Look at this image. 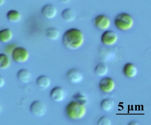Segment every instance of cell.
Masks as SVG:
<instances>
[{
	"label": "cell",
	"instance_id": "1",
	"mask_svg": "<svg viewBox=\"0 0 151 125\" xmlns=\"http://www.w3.org/2000/svg\"><path fill=\"white\" fill-rule=\"evenodd\" d=\"M84 41V35L77 28H74L68 30L63 36V43L69 49H78L82 46Z\"/></svg>",
	"mask_w": 151,
	"mask_h": 125
},
{
	"label": "cell",
	"instance_id": "2",
	"mask_svg": "<svg viewBox=\"0 0 151 125\" xmlns=\"http://www.w3.org/2000/svg\"><path fill=\"white\" fill-rule=\"evenodd\" d=\"M86 112L85 105H82L75 101L68 104L65 109L67 116L72 120L82 119L85 116Z\"/></svg>",
	"mask_w": 151,
	"mask_h": 125
},
{
	"label": "cell",
	"instance_id": "3",
	"mask_svg": "<svg viewBox=\"0 0 151 125\" xmlns=\"http://www.w3.org/2000/svg\"><path fill=\"white\" fill-rule=\"evenodd\" d=\"M114 24L115 27L120 31H128L134 26V19L128 13H122L115 17Z\"/></svg>",
	"mask_w": 151,
	"mask_h": 125
},
{
	"label": "cell",
	"instance_id": "4",
	"mask_svg": "<svg viewBox=\"0 0 151 125\" xmlns=\"http://www.w3.org/2000/svg\"><path fill=\"white\" fill-rule=\"evenodd\" d=\"M12 59L18 64H24L29 60L30 54L26 48L17 46L12 52Z\"/></svg>",
	"mask_w": 151,
	"mask_h": 125
},
{
	"label": "cell",
	"instance_id": "5",
	"mask_svg": "<svg viewBox=\"0 0 151 125\" xmlns=\"http://www.w3.org/2000/svg\"><path fill=\"white\" fill-rule=\"evenodd\" d=\"M46 105L43 101L37 100L33 101L30 106V111L33 116L36 117H42L47 112Z\"/></svg>",
	"mask_w": 151,
	"mask_h": 125
},
{
	"label": "cell",
	"instance_id": "6",
	"mask_svg": "<svg viewBox=\"0 0 151 125\" xmlns=\"http://www.w3.org/2000/svg\"><path fill=\"white\" fill-rule=\"evenodd\" d=\"M118 41V36L111 30H106L101 37V41L103 45L107 46H113Z\"/></svg>",
	"mask_w": 151,
	"mask_h": 125
},
{
	"label": "cell",
	"instance_id": "7",
	"mask_svg": "<svg viewBox=\"0 0 151 125\" xmlns=\"http://www.w3.org/2000/svg\"><path fill=\"white\" fill-rule=\"evenodd\" d=\"M95 26L99 30L106 31L111 25L110 19L105 15H99L94 19Z\"/></svg>",
	"mask_w": 151,
	"mask_h": 125
},
{
	"label": "cell",
	"instance_id": "8",
	"mask_svg": "<svg viewBox=\"0 0 151 125\" xmlns=\"http://www.w3.org/2000/svg\"><path fill=\"white\" fill-rule=\"evenodd\" d=\"M115 84L113 79L110 77H104L99 82V88L103 93L109 94L115 89Z\"/></svg>",
	"mask_w": 151,
	"mask_h": 125
},
{
	"label": "cell",
	"instance_id": "9",
	"mask_svg": "<svg viewBox=\"0 0 151 125\" xmlns=\"http://www.w3.org/2000/svg\"><path fill=\"white\" fill-rule=\"evenodd\" d=\"M41 14L47 19H52L57 16L58 10L55 6L51 4H47L41 9Z\"/></svg>",
	"mask_w": 151,
	"mask_h": 125
},
{
	"label": "cell",
	"instance_id": "10",
	"mask_svg": "<svg viewBox=\"0 0 151 125\" xmlns=\"http://www.w3.org/2000/svg\"><path fill=\"white\" fill-rule=\"evenodd\" d=\"M50 96L53 101L58 103L61 102L65 99V91L60 86L54 87L50 91Z\"/></svg>",
	"mask_w": 151,
	"mask_h": 125
},
{
	"label": "cell",
	"instance_id": "11",
	"mask_svg": "<svg viewBox=\"0 0 151 125\" xmlns=\"http://www.w3.org/2000/svg\"><path fill=\"white\" fill-rule=\"evenodd\" d=\"M67 77L70 82L73 84H79L82 81L83 76L81 71L76 69H72L67 72Z\"/></svg>",
	"mask_w": 151,
	"mask_h": 125
},
{
	"label": "cell",
	"instance_id": "12",
	"mask_svg": "<svg viewBox=\"0 0 151 125\" xmlns=\"http://www.w3.org/2000/svg\"><path fill=\"white\" fill-rule=\"evenodd\" d=\"M13 37V31L9 28L0 30V42L3 43L10 42Z\"/></svg>",
	"mask_w": 151,
	"mask_h": 125
},
{
	"label": "cell",
	"instance_id": "13",
	"mask_svg": "<svg viewBox=\"0 0 151 125\" xmlns=\"http://www.w3.org/2000/svg\"><path fill=\"white\" fill-rule=\"evenodd\" d=\"M124 73L128 78H134L137 75V69L134 64L127 63L124 66Z\"/></svg>",
	"mask_w": 151,
	"mask_h": 125
},
{
	"label": "cell",
	"instance_id": "14",
	"mask_svg": "<svg viewBox=\"0 0 151 125\" xmlns=\"http://www.w3.org/2000/svg\"><path fill=\"white\" fill-rule=\"evenodd\" d=\"M17 77L19 81L23 84H27L31 81V74L26 69H22L17 72Z\"/></svg>",
	"mask_w": 151,
	"mask_h": 125
},
{
	"label": "cell",
	"instance_id": "15",
	"mask_svg": "<svg viewBox=\"0 0 151 125\" xmlns=\"http://www.w3.org/2000/svg\"><path fill=\"white\" fill-rule=\"evenodd\" d=\"M36 84L40 89L45 90L50 86L51 81L47 76H40L36 79Z\"/></svg>",
	"mask_w": 151,
	"mask_h": 125
},
{
	"label": "cell",
	"instance_id": "16",
	"mask_svg": "<svg viewBox=\"0 0 151 125\" xmlns=\"http://www.w3.org/2000/svg\"><path fill=\"white\" fill-rule=\"evenodd\" d=\"M6 17L8 20L13 23L19 22L22 18V15L20 13L16 10H10L8 11Z\"/></svg>",
	"mask_w": 151,
	"mask_h": 125
},
{
	"label": "cell",
	"instance_id": "17",
	"mask_svg": "<svg viewBox=\"0 0 151 125\" xmlns=\"http://www.w3.org/2000/svg\"><path fill=\"white\" fill-rule=\"evenodd\" d=\"M62 19L68 23L72 22L76 19V13L72 9L66 8L63 11L61 14Z\"/></svg>",
	"mask_w": 151,
	"mask_h": 125
},
{
	"label": "cell",
	"instance_id": "18",
	"mask_svg": "<svg viewBox=\"0 0 151 125\" xmlns=\"http://www.w3.org/2000/svg\"><path fill=\"white\" fill-rule=\"evenodd\" d=\"M94 71L97 76H104L108 73V67L106 64L101 62L96 65Z\"/></svg>",
	"mask_w": 151,
	"mask_h": 125
},
{
	"label": "cell",
	"instance_id": "19",
	"mask_svg": "<svg viewBox=\"0 0 151 125\" xmlns=\"http://www.w3.org/2000/svg\"><path fill=\"white\" fill-rule=\"evenodd\" d=\"M60 31L55 27L48 28L46 30V36L47 37L52 41L58 39L60 37Z\"/></svg>",
	"mask_w": 151,
	"mask_h": 125
},
{
	"label": "cell",
	"instance_id": "20",
	"mask_svg": "<svg viewBox=\"0 0 151 125\" xmlns=\"http://www.w3.org/2000/svg\"><path fill=\"white\" fill-rule=\"evenodd\" d=\"M11 64L9 55L6 53H0V69H8Z\"/></svg>",
	"mask_w": 151,
	"mask_h": 125
},
{
	"label": "cell",
	"instance_id": "21",
	"mask_svg": "<svg viewBox=\"0 0 151 125\" xmlns=\"http://www.w3.org/2000/svg\"><path fill=\"white\" fill-rule=\"evenodd\" d=\"M114 105V101L110 99H104L101 101L100 106L102 109L104 111H110Z\"/></svg>",
	"mask_w": 151,
	"mask_h": 125
},
{
	"label": "cell",
	"instance_id": "22",
	"mask_svg": "<svg viewBox=\"0 0 151 125\" xmlns=\"http://www.w3.org/2000/svg\"><path fill=\"white\" fill-rule=\"evenodd\" d=\"M74 100L82 105H85L87 103V99L86 96L82 94H77L73 97Z\"/></svg>",
	"mask_w": 151,
	"mask_h": 125
},
{
	"label": "cell",
	"instance_id": "23",
	"mask_svg": "<svg viewBox=\"0 0 151 125\" xmlns=\"http://www.w3.org/2000/svg\"><path fill=\"white\" fill-rule=\"evenodd\" d=\"M17 45L15 44H9L7 45V46L5 47V48L4 49V51L6 54H7V55H12V52L14 51V50L17 47Z\"/></svg>",
	"mask_w": 151,
	"mask_h": 125
},
{
	"label": "cell",
	"instance_id": "24",
	"mask_svg": "<svg viewBox=\"0 0 151 125\" xmlns=\"http://www.w3.org/2000/svg\"><path fill=\"white\" fill-rule=\"evenodd\" d=\"M97 124L99 125H111V122L108 117L102 116L98 120Z\"/></svg>",
	"mask_w": 151,
	"mask_h": 125
},
{
	"label": "cell",
	"instance_id": "25",
	"mask_svg": "<svg viewBox=\"0 0 151 125\" xmlns=\"http://www.w3.org/2000/svg\"><path fill=\"white\" fill-rule=\"evenodd\" d=\"M5 84V80L2 76H0V89L3 87Z\"/></svg>",
	"mask_w": 151,
	"mask_h": 125
},
{
	"label": "cell",
	"instance_id": "26",
	"mask_svg": "<svg viewBox=\"0 0 151 125\" xmlns=\"http://www.w3.org/2000/svg\"><path fill=\"white\" fill-rule=\"evenodd\" d=\"M59 1L63 4H67L70 2V0H59Z\"/></svg>",
	"mask_w": 151,
	"mask_h": 125
},
{
	"label": "cell",
	"instance_id": "27",
	"mask_svg": "<svg viewBox=\"0 0 151 125\" xmlns=\"http://www.w3.org/2000/svg\"><path fill=\"white\" fill-rule=\"evenodd\" d=\"M6 0H0V7L3 5L5 3Z\"/></svg>",
	"mask_w": 151,
	"mask_h": 125
},
{
	"label": "cell",
	"instance_id": "28",
	"mask_svg": "<svg viewBox=\"0 0 151 125\" xmlns=\"http://www.w3.org/2000/svg\"><path fill=\"white\" fill-rule=\"evenodd\" d=\"M129 125H137V124H138L137 123H136V122H131V123H129Z\"/></svg>",
	"mask_w": 151,
	"mask_h": 125
},
{
	"label": "cell",
	"instance_id": "29",
	"mask_svg": "<svg viewBox=\"0 0 151 125\" xmlns=\"http://www.w3.org/2000/svg\"><path fill=\"white\" fill-rule=\"evenodd\" d=\"M2 105H1V104H0V113L2 111Z\"/></svg>",
	"mask_w": 151,
	"mask_h": 125
}]
</instances>
